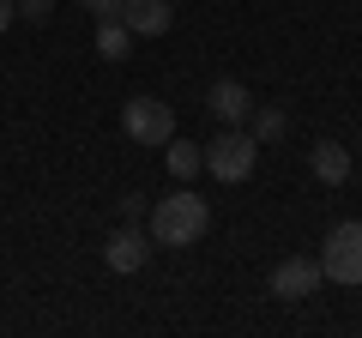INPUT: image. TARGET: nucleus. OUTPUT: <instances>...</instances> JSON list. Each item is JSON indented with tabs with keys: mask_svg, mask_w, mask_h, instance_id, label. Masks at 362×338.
I'll use <instances>...</instances> for the list:
<instances>
[{
	"mask_svg": "<svg viewBox=\"0 0 362 338\" xmlns=\"http://www.w3.org/2000/svg\"><path fill=\"white\" fill-rule=\"evenodd\" d=\"M320 272L332 278V284H344V290L362 284V218L332 223V235L320 242Z\"/></svg>",
	"mask_w": 362,
	"mask_h": 338,
	"instance_id": "nucleus-2",
	"label": "nucleus"
},
{
	"mask_svg": "<svg viewBox=\"0 0 362 338\" xmlns=\"http://www.w3.org/2000/svg\"><path fill=\"white\" fill-rule=\"evenodd\" d=\"M13 18H18V6H13V0H0V30H13Z\"/></svg>",
	"mask_w": 362,
	"mask_h": 338,
	"instance_id": "nucleus-16",
	"label": "nucleus"
},
{
	"mask_svg": "<svg viewBox=\"0 0 362 338\" xmlns=\"http://www.w3.org/2000/svg\"><path fill=\"white\" fill-rule=\"evenodd\" d=\"M206 109L223 121V127H242V121H247V109H254V97H247V85H242V78H218V85L206 91Z\"/></svg>",
	"mask_w": 362,
	"mask_h": 338,
	"instance_id": "nucleus-8",
	"label": "nucleus"
},
{
	"mask_svg": "<svg viewBox=\"0 0 362 338\" xmlns=\"http://www.w3.org/2000/svg\"><path fill=\"white\" fill-rule=\"evenodd\" d=\"M254 157H259V139H254V133H242V127H223L218 139L206 145V169L218 175V182H230V187L254 175Z\"/></svg>",
	"mask_w": 362,
	"mask_h": 338,
	"instance_id": "nucleus-3",
	"label": "nucleus"
},
{
	"mask_svg": "<svg viewBox=\"0 0 362 338\" xmlns=\"http://www.w3.org/2000/svg\"><path fill=\"white\" fill-rule=\"evenodd\" d=\"M127 49H133V30L121 25L115 13L97 18V54H103V61H127Z\"/></svg>",
	"mask_w": 362,
	"mask_h": 338,
	"instance_id": "nucleus-10",
	"label": "nucleus"
},
{
	"mask_svg": "<svg viewBox=\"0 0 362 338\" xmlns=\"http://www.w3.org/2000/svg\"><path fill=\"white\" fill-rule=\"evenodd\" d=\"M115 211H121V223H145V211H151V206H145V194H121Z\"/></svg>",
	"mask_w": 362,
	"mask_h": 338,
	"instance_id": "nucleus-13",
	"label": "nucleus"
},
{
	"mask_svg": "<svg viewBox=\"0 0 362 338\" xmlns=\"http://www.w3.org/2000/svg\"><path fill=\"white\" fill-rule=\"evenodd\" d=\"M145 230H151L157 247H194L199 235L211 230V206L199 194H187V187H181V194H163L145 211Z\"/></svg>",
	"mask_w": 362,
	"mask_h": 338,
	"instance_id": "nucleus-1",
	"label": "nucleus"
},
{
	"mask_svg": "<svg viewBox=\"0 0 362 338\" xmlns=\"http://www.w3.org/2000/svg\"><path fill=\"white\" fill-rule=\"evenodd\" d=\"M115 18L133 30V37H163V30L175 25V6H169V0H121Z\"/></svg>",
	"mask_w": 362,
	"mask_h": 338,
	"instance_id": "nucleus-7",
	"label": "nucleus"
},
{
	"mask_svg": "<svg viewBox=\"0 0 362 338\" xmlns=\"http://www.w3.org/2000/svg\"><path fill=\"white\" fill-rule=\"evenodd\" d=\"M320 284H326V272H320V260H308V254H290V260L272 266V296L278 302H302Z\"/></svg>",
	"mask_w": 362,
	"mask_h": 338,
	"instance_id": "nucleus-5",
	"label": "nucleus"
},
{
	"mask_svg": "<svg viewBox=\"0 0 362 338\" xmlns=\"http://www.w3.org/2000/svg\"><path fill=\"white\" fill-rule=\"evenodd\" d=\"M308 169H314V182H326V187H344L350 182V151L338 139H320L308 151Z\"/></svg>",
	"mask_w": 362,
	"mask_h": 338,
	"instance_id": "nucleus-9",
	"label": "nucleus"
},
{
	"mask_svg": "<svg viewBox=\"0 0 362 338\" xmlns=\"http://www.w3.org/2000/svg\"><path fill=\"white\" fill-rule=\"evenodd\" d=\"M247 115H254V139H259V145L284 139V127H290V115H284V109H247Z\"/></svg>",
	"mask_w": 362,
	"mask_h": 338,
	"instance_id": "nucleus-12",
	"label": "nucleus"
},
{
	"mask_svg": "<svg viewBox=\"0 0 362 338\" xmlns=\"http://www.w3.org/2000/svg\"><path fill=\"white\" fill-rule=\"evenodd\" d=\"M121 127H127L133 145H169L175 139V109L157 103V97H133V103L121 109Z\"/></svg>",
	"mask_w": 362,
	"mask_h": 338,
	"instance_id": "nucleus-4",
	"label": "nucleus"
},
{
	"mask_svg": "<svg viewBox=\"0 0 362 338\" xmlns=\"http://www.w3.org/2000/svg\"><path fill=\"white\" fill-rule=\"evenodd\" d=\"M18 6V18H30V25H42V18L54 13V0H13Z\"/></svg>",
	"mask_w": 362,
	"mask_h": 338,
	"instance_id": "nucleus-14",
	"label": "nucleus"
},
{
	"mask_svg": "<svg viewBox=\"0 0 362 338\" xmlns=\"http://www.w3.org/2000/svg\"><path fill=\"white\" fill-rule=\"evenodd\" d=\"M151 230H139V223H121V230L115 235H109V247H103V260H109V272H121V278H127V272H139V266L145 260H151Z\"/></svg>",
	"mask_w": 362,
	"mask_h": 338,
	"instance_id": "nucleus-6",
	"label": "nucleus"
},
{
	"mask_svg": "<svg viewBox=\"0 0 362 338\" xmlns=\"http://www.w3.org/2000/svg\"><path fill=\"white\" fill-rule=\"evenodd\" d=\"M85 13H97V18H109V13H121V0H78Z\"/></svg>",
	"mask_w": 362,
	"mask_h": 338,
	"instance_id": "nucleus-15",
	"label": "nucleus"
},
{
	"mask_svg": "<svg viewBox=\"0 0 362 338\" xmlns=\"http://www.w3.org/2000/svg\"><path fill=\"white\" fill-rule=\"evenodd\" d=\"M206 169V145H187V139H169V175L175 182H194Z\"/></svg>",
	"mask_w": 362,
	"mask_h": 338,
	"instance_id": "nucleus-11",
	"label": "nucleus"
}]
</instances>
